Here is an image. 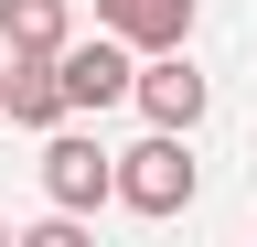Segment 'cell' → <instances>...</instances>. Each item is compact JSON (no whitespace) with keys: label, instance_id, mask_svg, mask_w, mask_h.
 Wrapping results in <instances>:
<instances>
[{"label":"cell","instance_id":"1","mask_svg":"<svg viewBox=\"0 0 257 247\" xmlns=\"http://www.w3.org/2000/svg\"><path fill=\"white\" fill-rule=\"evenodd\" d=\"M182 140H193V129H150V140L118 150V204H128V215H150V226H161V215H182L193 194H204V172H193Z\"/></svg>","mask_w":257,"mask_h":247},{"label":"cell","instance_id":"2","mask_svg":"<svg viewBox=\"0 0 257 247\" xmlns=\"http://www.w3.org/2000/svg\"><path fill=\"white\" fill-rule=\"evenodd\" d=\"M43 194H54V204H75V215L118 204V150H96L86 129H43Z\"/></svg>","mask_w":257,"mask_h":247},{"label":"cell","instance_id":"3","mask_svg":"<svg viewBox=\"0 0 257 247\" xmlns=\"http://www.w3.org/2000/svg\"><path fill=\"white\" fill-rule=\"evenodd\" d=\"M64 97H75V108H118V97H140V43L107 33V22H96L86 43H64Z\"/></svg>","mask_w":257,"mask_h":247},{"label":"cell","instance_id":"4","mask_svg":"<svg viewBox=\"0 0 257 247\" xmlns=\"http://www.w3.org/2000/svg\"><path fill=\"white\" fill-rule=\"evenodd\" d=\"M204 108H214V86L193 75V54H182V43L140 65V118H150V129H204Z\"/></svg>","mask_w":257,"mask_h":247},{"label":"cell","instance_id":"5","mask_svg":"<svg viewBox=\"0 0 257 247\" xmlns=\"http://www.w3.org/2000/svg\"><path fill=\"white\" fill-rule=\"evenodd\" d=\"M64 54H11V75H0V118L11 129H64Z\"/></svg>","mask_w":257,"mask_h":247},{"label":"cell","instance_id":"6","mask_svg":"<svg viewBox=\"0 0 257 247\" xmlns=\"http://www.w3.org/2000/svg\"><path fill=\"white\" fill-rule=\"evenodd\" d=\"M193 11H204V0H96V22H107V33H128L140 54H172V43L193 33Z\"/></svg>","mask_w":257,"mask_h":247},{"label":"cell","instance_id":"7","mask_svg":"<svg viewBox=\"0 0 257 247\" xmlns=\"http://www.w3.org/2000/svg\"><path fill=\"white\" fill-rule=\"evenodd\" d=\"M0 43L11 54H64L75 43V0H0Z\"/></svg>","mask_w":257,"mask_h":247},{"label":"cell","instance_id":"8","mask_svg":"<svg viewBox=\"0 0 257 247\" xmlns=\"http://www.w3.org/2000/svg\"><path fill=\"white\" fill-rule=\"evenodd\" d=\"M0 247H22V236H11V226H0Z\"/></svg>","mask_w":257,"mask_h":247}]
</instances>
